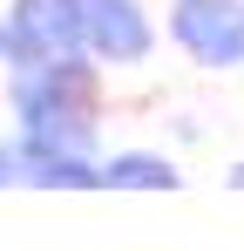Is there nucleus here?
Returning a JSON list of instances; mask_svg holds the SVG:
<instances>
[{
	"instance_id": "6e6552de",
	"label": "nucleus",
	"mask_w": 244,
	"mask_h": 251,
	"mask_svg": "<svg viewBox=\"0 0 244 251\" xmlns=\"http://www.w3.org/2000/svg\"><path fill=\"white\" fill-rule=\"evenodd\" d=\"M231 190H244V163H231Z\"/></svg>"
},
{
	"instance_id": "7ed1b4c3",
	"label": "nucleus",
	"mask_w": 244,
	"mask_h": 251,
	"mask_svg": "<svg viewBox=\"0 0 244 251\" xmlns=\"http://www.w3.org/2000/svg\"><path fill=\"white\" fill-rule=\"evenodd\" d=\"M0 27H7V68L88 54L81 48V0H7Z\"/></svg>"
},
{
	"instance_id": "20e7f679",
	"label": "nucleus",
	"mask_w": 244,
	"mask_h": 251,
	"mask_svg": "<svg viewBox=\"0 0 244 251\" xmlns=\"http://www.w3.org/2000/svg\"><path fill=\"white\" fill-rule=\"evenodd\" d=\"M163 27L143 0H81V48L102 68H143L156 54Z\"/></svg>"
},
{
	"instance_id": "1a4fd4ad",
	"label": "nucleus",
	"mask_w": 244,
	"mask_h": 251,
	"mask_svg": "<svg viewBox=\"0 0 244 251\" xmlns=\"http://www.w3.org/2000/svg\"><path fill=\"white\" fill-rule=\"evenodd\" d=\"M0 68H7V27H0Z\"/></svg>"
},
{
	"instance_id": "423d86ee",
	"label": "nucleus",
	"mask_w": 244,
	"mask_h": 251,
	"mask_svg": "<svg viewBox=\"0 0 244 251\" xmlns=\"http://www.w3.org/2000/svg\"><path fill=\"white\" fill-rule=\"evenodd\" d=\"M176 183H183V170L163 150H116V156H102V190H176Z\"/></svg>"
},
{
	"instance_id": "f03ea898",
	"label": "nucleus",
	"mask_w": 244,
	"mask_h": 251,
	"mask_svg": "<svg viewBox=\"0 0 244 251\" xmlns=\"http://www.w3.org/2000/svg\"><path fill=\"white\" fill-rule=\"evenodd\" d=\"M163 41L190 54L197 68H244V0H170Z\"/></svg>"
},
{
	"instance_id": "39448f33",
	"label": "nucleus",
	"mask_w": 244,
	"mask_h": 251,
	"mask_svg": "<svg viewBox=\"0 0 244 251\" xmlns=\"http://www.w3.org/2000/svg\"><path fill=\"white\" fill-rule=\"evenodd\" d=\"M14 150H21L27 190H102V156H88V150H61L41 136H14Z\"/></svg>"
},
{
	"instance_id": "f257e3e1",
	"label": "nucleus",
	"mask_w": 244,
	"mask_h": 251,
	"mask_svg": "<svg viewBox=\"0 0 244 251\" xmlns=\"http://www.w3.org/2000/svg\"><path fill=\"white\" fill-rule=\"evenodd\" d=\"M7 109H14L21 136L102 156V61L95 54H61V61L14 68L7 75Z\"/></svg>"
},
{
	"instance_id": "0eeeda50",
	"label": "nucleus",
	"mask_w": 244,
	"mask_h": 251,
	"mask_svg": "<svg viewBox=\"0 0 244 251\" xmlns=\"http://www.w3.org/2000/svg\"><path fill=\"white\" fill-rule=\"evenodd\" d=\"M14 183H21V150L0 143V190H14Z\"/></svg>"
}]
</instances>
